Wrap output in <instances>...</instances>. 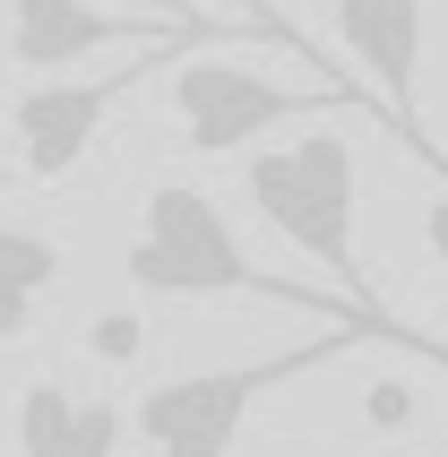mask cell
Instances as JSON below:
<instances>
[{
	"label": "cell",
	"instance_id": "obj_1",
	"mask_svg": "<svg viewBox=\"0 0 448 457\" xmlns=\"http://www.w3.org/2000/svg\"><path fill=\"white\" fill-rule=\"evenodd\" d=\"M250 207L268 216L285 242H294L302 259H319L328 285H336V303L362 320V328H379L397 354L431 362V371H448V345L440 337H423L414 320H397V311L379 303L371 268H362V242H353V216H362V173H353V138L345 129H302V138H285V147H250V173H242Z\"/></svg>",
	"mask_w": 448,
	"mask_h": 457
},
{
	"label": "cell",
	"instance_id": "obj_2",
	"mask_svg": "<svg viewBox=\"0 0 448 457\" xmlns=\"http://www.w3.org/2000/svg\"><path fill=\"white\" fill-rule=\"evenodd\" d=\"M121 268H129L138 294H164V303L242 294V303H285V311H319V320L345 311L336 294H319V285H294V277H276V268H259V259L242 251L233 216L207 199L199 181H155V190H147V207H138V242L121 251ZM345 320H353V311H345ZM353 328H362V320H353ZM379 345H388V337H379Z\"/></svg>",
	"mask_w": 448,
	"mask_h": 457
},
{
	"label": "cell",
	"instance_id": "obj_3",
	"mask_svg": "<svg viewBox=\"0 0 448 457\" xmlns=\"http://www.w3.org/2000/svg\"><path fill=\"white\" fill-rule=\"evenodd\" d=\"M345 345H379L371 328H353V320H336V328L302 337V345H285V354H259V362H224V371H181V380H155L138 406H129V432L147 440V457H224L233 440H242L250 406L268 397V388L302 380V371H328V362L345 354Z\"/></svg>",
	"mask_w": 448,
	"mask_h": 457
},
{
	"label": "cell",
	"instance_id": "obj_4",
	"mask_svg": "<svg viewBox=\"0 0 448 457\" xmlns=\"http://www.w3.org/2000/svg\"><path fill=\"white\" fill-rule=\"evenodd\" d=\"M319 104H345V96H328V87H276L268 70L224 61V52H181L173 61V121L190 138V155H242L268 129L319 112Z\"/></svg>",
	"mask_w": 448,
	"mask_h": 457
},
{
	"label": "cell",
	"instance_id": "obj_5",
	"mask_svg": "<svg viewBox=\"0 0 448 457\" xmlns=\"http://www.w3.org/2000/svg\"><path fill=\"white\" fill-rule=\"evenodd\" d=\"M336 44L371 78V112L397 129V147L448 190V147L423 129V0H336Z\"/></svg>",
	"mask_w": 448,
	"mask_h": 457
},
{
	"label": "cell",
	"instance_id": "obj_6",
	"mask_svg": "<svg viewBox=\"0 0 448 457\" xmlns=\"http://www.w3.org/2000/svg\"><path fill=\"white\" fill-rule=\"evenodd\" d=\"M181 52H207V44H155V52H129L121 70H104V78H44V87H26V96L9 104V138H18L26 173H35V181L78 173V155L95 147L104 112H112L147 70H173Z\"/></svg>",
	"mask_w": 448,
	"mask_h": 457
},
{
	"label": "cell",
	"instance_id": "obj_7",
	"mask_svg": "<svg viewBox=\"0 0 448 457\" xmlns=\"http://www.w3.org/2000/svg\"><path fill=\"white\" fill-rule=\"evenodd\" d=\"M147 52V44H224V35H190V26H155V18H121L104 0H9V61L18 70H70L87 52Z\"/></svg>",
	"mask_w": 448,
	"mask_h": 457
},
{
	"label": "cell",
	"instance_id": "obj_8",
	"mask_svg": "<svg viewBox=\"0 0 448 457\" xmlns=\"http://www.w3.org/2000/svg\"><path fill=\"white\" fill-rule=\"evenodd\" d=\"M121 440H129V406H112V397H78L52 371L18 388V457H121Z\"/></svg>",
	"mask_w": 448,
	"mask_h": 457
},
{
	"label": "cell",
	"instance_id": "obj_9",
	"mask_svg": "<svg viewBox=\"0 0 448 457\" xmlns=\"http://www.w3.org/2000/svg\"><path fill=\"white\" fill-rule=\"evenodd\" d=\"M61 242L52 233H26V225H0V345H18L35 328V303L61 285Z\"/></svg>",
	"mask_w": 448,
	"mask_h": 457
},
{
	"label": "cell",
	"instance_id": "obj_10",
	"mask_svg": "<svg viewBox=\"0 0 448 457\" xmlns=\"http://www.w3.org/2000/svg\"><path fill=\"white\" fill-rule=\"evenodd\" d=\"M87 354L95 362H138L147 354V320H138V311H104L95 328H87Z\"/></svg>",
	"mask_w": 448,
	"mask_h": 457
},
{
	"label": "cell",
	"instance_id": "obj_11",
	"mask_svg": "<svg viewBox=\"0 0 448 457\" xmlns=\"http://www.w3.org/2000/svg\"><path fill=\"white\" fill-rule=\"evenodd\" d=\"M121 18H155V26H190V35H242L233 18H207L199 0H112Z\"/></svg>",
	"mask_w": 448,
	"mask_h": 457
},
{
	"label": "cell",
	"instance_id": "obj_12",
	"mask_svg": "<svg viewBox=\"0 0 448 457\" xmlns=\"http://www.w3.org/2000/svg\"><path fill=\"white\" fill-rule=\"evenodd\" d=\"M414 414H423V406H414L405 380H371V388H362V423H371V432H405Z\"/></svg>",
	"mask_w": 448,
	"mask_h": 457
},
{
	"label": "cell",
	"instance_id": "obj_13",
	"mask_svg": "<svg viewBox=\"0 0 448 457\" xmlns=\"http://www.w3.org/2000/svg\"><path fill=\"white\" fill-rule=\"evenodd\" d=\"M423 242H431V259L448 268V190H431V207H423Z\"/></svg>",
	"mask_w": 448,
	"mask_h": 457
},
{
	"label": "cell",
	"instance_id": "obj_14",
	"mask_svg": "<svg viewBox=\"0 0 448 457\" xmlns=\"http://www.w3.org/2000/svg\"><path fill=\"white\" fill-rule=\"evenodd\" d=\"M0 190H9V164H0Z\"/></svg>",
	"mask_w": 448,
	"mask_h": 457
},
{
	"label": "cell",
	"instance_id": "obj_15",
	"mask_svg": "<svg viewBox=\"0 0 448 457\" xmlns=\"http://www.w3.org/2000/svg\"><path fill=\"white\" fill-rule=\"evenodd\" d=\"M242 18H250V9H242ZM250 26H259V18H250ZM259 35H268V26H259Z\"/></svg>",
	"mask_w": 448,
	"mask_h": 457
},
{
	"label": "cell",
	"instance_id": "obj_16",
	"mask_svg": "<svg viewBox=\"0 0 448 457\" xmlns=\"http://www.w3.org/2000/svg\"><path fill=\"white\" fill-rule=\"evenodd\" d=\"M440 457H448V449H440Z\"/></svg>",
	"mask_w": 448,
	"mask_h": 457
}]
</instances>
